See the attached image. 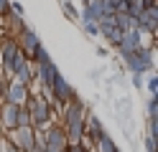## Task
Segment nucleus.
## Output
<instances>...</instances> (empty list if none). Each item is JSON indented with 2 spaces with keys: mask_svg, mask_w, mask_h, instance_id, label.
I'll list each match as a JSON object with an SVG mask.
<instances>
[{
  "mask_svg": "<svg viewBox=\"0 0 158 152\" xmlns=\"http://www.w3.org/2000/svg\"><path fill=\"white\" fill-rule=\"evenodd\" d=\"M28 114H31V127L38 132L48 124V119H51V104L41 96V94H31L28 96Z\"/></svg>",
  "mask_w": 158,
  "mask_h": 152,
  "instance_id": "f257e3e1",
  "label": "nucleus"
},
{
  "mask_svg": "<svg viewBox=\"0 0 158 152\" xmlns=\"http://www.w3.org/2000/svg\"><path fill=\"white\" fill-rule=\"evenodd\" d=\"M123 61H125V66H127V71H130L133 76H143L148 71H153V48L140 46Z\"/></svg>",
  "mask_w": 158,
  "mask_h": 152,
  "instance_id": "f03ea898",
  "label": "nucleus"
},
{
  "mask_svg": "<svg viewBox=\"0 0 158 152\" xmlns=\"http://www.w3.org/2000/svg\"><path fill=\"white\" fill-rule=\"evenodd\" d=\"M51 96H54V101L59 107H64V104H69V101H72L74 96H77V91L72 89V84H69V81L61 76V71H56L54 74V79H51Z\"/></svg>",
  "mask_w": 158,
  "mask_h": 152,
  "instance_id": "7ed1b4c3",
  "label": "nucleus"
},
{
  "mask_svg": "<svg viewBox=\"0 0 158 152\" xmlns=\"http://www.w3.org/2000/svg\"><path fill=\"white\" fill-rule=\"evenodd\" d=\"M3 101H5V104H15V107H26V101H28V86L18 84V81H8L5 91H3Z\"/></svg>",
  "mask_w": 158,
  "mask_h": 152,
  "instance_id": "20e7f679",
  "label": "nucleus"
},
{
  "mask_svg": "<svg viewBox=\"0 0 158 152\" xmlns=\"http://www.w3.org/2000/svg\"><path fill=\"white\" fill-rule=\"evenodd\" d=\"M41 43V41H38V36H36V30H31V28H23L21 33L15 36V46H18V51H21V53L31 61V56H33V51H36V46Z\"/></svg>",
  "mask_w": 158,
  "mask_h": 152,
  "instance_id": "39448f33",
  "label": "nucleus"
},
{
  "mask_svg": "<svg viewBox=\"0 0 158 152\" xmlns=\"http://www.w3.org/2000/svg\"><path fill=\"white\" fill-rule=\"evenodd\" d=\"M8 139H10V145H15L21 152H28L36 139V129L33 127H15L10 134H8Z\"/></svg>",
  "mask_w": 158,
  "mask_h": 152,
  "instance_id": "423d86ee",
  "label": "nucleus"
},
{
  "mask_svg": "<svg viewBox=\"0 0 158 152\" xmlns=\"http://www.w3.org/2000/svg\"><path fill=\"white\" fill-rule=\"evenodd\" d=\"M102 134H107L105 127H102V122L97 119V114H92V111L87 109V114H84V137L92 139V142H97Z\"/></svg>",
  "mask_w": 158,
  "mask_h": 152,
  "instance_id": "0eeeda50",
  "label": "nucleus"
},
{
  "mask_svg": "<svg viewBox=\"0 0 158 152\" xmlns=\"http://www.w3.org/2000/svg\"><path fill=\"white\" fill-rule=\"evenodd\" d=\"M21 53L15 46V38H5L3 41V71L5 74H13V64H15V56Z\"/></svg>",
  "mask_w": 158,
  "mask_h": 152,
  "instance_id": "6e6552de",
  "label": "nucleus"
},
{
  "mask_svg": "<svg viewBox=\"0 0 158 152\" xmlns=\"http://www.w3.org/2000/svg\"><path fill=\"white\" fill-rule=\"evenodd\" d=\"M102 15H105V10H102L100 0H92V3H87L79 10V20H82V23H100Z\"/></svg>",
  "mask_w": 158,
  "mask_h": 152,
  "instance_id": "1a4fd4ad",
  "label": "nucleus"
},
{
  "mask_svg": "<svg viewBox=\"0 0 158 152\" xmlns=\"http://www.w3.org/2000/svg\"><path fill=\"white\" fill-rule=\"evenodd\" d=\"M0 122H3L5 129H15L18 124V107L15 104H3V109H0Z\"/></svg>",
  "mask_w": 158,
  "mask_h": 152,
  "instance_id": "9d476101",
  "label": "nucleus"
},
{
  "mask_svg": "<svg viewBox=\"0 0 158 152\" xmlns=\"http://www.w3.org/2000/svg\"><path fill=\"white\" fill-rule=\"evenodd\" d=\"M94 152H117V145H115V139L110 134H102L94 142Z\"/></svg>",
  "mask_w": 158,
  "mask_h": 152,
  "instance_id": "9b49d317",
  "label": "nucleus"
},
{
  "mask_svg": "<svg viewBox=\"0 0 158 152\" xmlns=\"http://www.w3.org/2000/svg\"><path fill=\"white\" fill-rule=\"evenodd\" d=\"M115 25L120 30H130V28H135V18H130L127 13H115Z\"/></svg>",
  "mask_w": 158,
  "mask_h": 152,
  "instance_id": "f8f14e48",
  "label": "nucleus"
},
{
  "mask_svg": "<svg viewBox=\"0 0 158 152\" xmlns=\"http://www.w3.org/2000/svg\"><path fill=\"white\" fill-rule=\"evenodd\" d=\"M15 127H31V114L26 107H18V124Z\"/></svg>",
  "mask_w": 158,
  "mask_h": 152,
  "instance_id": "ddd939ff",
  "label": "nucleus"
},
{
  "mask_svg": "<svg viewBox=\"0 0 158 152\" xmlns=\"http://www.w3.org/2000/svg\"><path fill=\"white\" fill-rule=\"evenodd\" d=\"M8 25H10V30H15V36H18V33H21V30L26 28L23 18H21V15H13V13H10V23H8Z\"/></svg>",
  "mask_w": 158,
  "mask_h": 152,
  "instance_id": "4468645a",
  "label": "nucleus"
},
{
  "mask_svg": "<svg viewBox=\"0 0 158 152\" xmlns=\"http://www.w3.org/2000/svg\"><path fill=\"white\" fill-rule=\"evenodd\" d=\"M64 13L69 20H79V10L74 8V3H64Z\"/></svg>",
  "mask_w": 158,
  "mask_h": 152,
  "instance_id": "2eb2a0df",
  "label": "nucleus"
},
{
  "mask_svg": "<svg viewBox=\"0 0 158 152\" xmlns=\"http://www.w3.org/2000/svg\"><path fill=\"white\" fill-rule=\"evenodd\" d=\"M148 119H156V111H158V101H156V96H148Z\"/></svg>",
  "mask_w": 158,
  "mask_h": 152,
  "instance_id": "dca6fc26",
  "label": "nucleus"
},
{
  "mask_svg": "<svg viewBox=\"0 0 158 152\" xmlns=\"http://www.w3.org/2000/svg\"><path fill=\"white\" fill-rule=\"evenodd\" d=\"M0 152H21L15 145H10V139L8 137H0Z\"/></svg>",
  "mask_w": 158,
  "mask_h": 152,
  "instance_id": "f3484780",
  "label": "nucleus"
},
{
  "mask_svg": "<svg viewBox=\"0 0 158 152\" xmlns=\"http://www.w3.org/2000/svg\"><path fill=\"white\" fill-rule=\"evenodd\" d=\"M82 25H84V33H87V36H92V38L100 36V28H97V23H82Z\"/></svg>",
  "mask_w": 158,
  "mask_h": 152,
  "instance_id": "a211bd4d",
  "label": "nucleus"
},
{
  "mask_svg": "<svg viewBox=\"0 0 158 152\" xmlns=\"http://www.w3.org/2000/svg\"><path fill=\"white\" fill-rule=\"evenodd\" d=\"M148 94H151V96H156V89H158V79L156 76H151V79H148Z\"/></svg>",
  "mask_w": 158,
  "mask_h": 152,
  "instance_id": "6ab92c4d",
  "label": "nucleus"
},
{
  "mask_svg": "<svg viewBox=\"0 0 158 152\" xmlns=\"http://www.w3.org/2000/svg\"><path fill=\"white\" fill-rule=\"evenodd\" d=\"M145 152H156V139L145 134Z\"/></svg>",
  "mask_w": 158,
  "mask_h": 152,
  "instance_id": "aec40b11",
  "label": "nucleus"
},
{
  "mask_svg": "<svg viewBox=\"0 0 158 152\" xmlns=\"http://www.w3.org/2000/svg\"><path fill=\"white\" fill-rule=\"evenodd\" d=\"M64 152H87V150L77 142V145H66V150H64Z\"/></svg>",
  "mask_w": 158,
  "mask_h": 152,
  "instance_id": "412c9836",
  "label": "nucleus"
},
{
  "mask_svg": "<svg viewBox=\"0 0 158 152\" xmlns=\"http://www.w3.org/2000/svg\"><path fill=\"white\" fill-rule=\"evenodd\" d=\"M8 5H10V0H0V15L8 13Z\"/></svg>",
  "mask_w": 158,
  "mask_h": 152,
  "instance_id": "4be33fe9",
  "label": "nucleus"
},
{
  "mask_svg": "<svg viewBox=\"0 0 158 152\" xmlns=\"http://www.w3.org/2000/svg\"><path fill=\"white\" fill-rule=\"evenodd\" d=\"M133 86L140 89V86H143V79H140V76H133Z\"/></svg>",
  "mask_w": 158,
  "mask_h": 152,
  "instance_id": "5701e85b",
  "label": "nucleus"
},
{
  "mask_svg": "<svg viewBox=\"0 0 158 152\" xmlns=\"http://www.w3.org/2000/svg\"><path fill=\"white\" fill-rule=\"evenodd\" d=\"M3 91H5V81H3V76H0V99H3Z\"/></svg>",
  "mask_w": 158,
  "mask_h": 152,
  "instance_id": "b1692460",
  "label": "nucleus"
},
{
  "mask_svg": "<svg viewBox=\"0 0 158 152\" xmlns=\"http://www.w3.org/2000/svg\"><path fill=\"white\" fill-rule=\"evenodd\" d=\"M82 3H84V5H87V3H92V0H82Z\"/></svg>",
  "mask_w": 158,
  "mask_h": 152,
  "instance_id": "393cba45",
  "label": "nucleus"
},
{
  "mask_svg": "<svg viewBox=\"0 0 158 152\" xmlns=\"http://www.w3.org/2000/svg\"><path fill=\"white\" fill-rule=\"evenodd\" d=\"M64 3H72V0H64Z\"/></svg>",
  "mask_w": 158,
  "mask_h": 152,
  "instance_id": "a878e982",
  "label": "nucleus"
}]
</instances>
